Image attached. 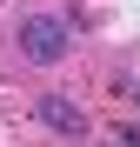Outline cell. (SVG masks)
<instances>
[{"instance_id": "cell-3", "label": "cell", "mask_w": 140, "mask_h": 147, "mask_svg": "<svg viewBox=\"0 0 140 147\" xmlns=\"http://www.w3.org/2000/svg\"><path fill=\"white\" fill-rule=\"evenodd\" d=\"M107 147H140V127H113V134H107Z\"/></svg>"}, {"instance_id": "cell-1", "label": "cell", "mask_w": 140, "mask_h": 147, "mask_svg": "<svg viewBox=\"0 0 140 147\" xmlns=\"http://www.w3.org/2000/svg\"><path fill=\"white\" fill-rule=\"evenodd\" d=\"M67 47H74V27H67V13H27V20H20V54H27L33 67L67 60Z\"/></svg>"}, {"instance_id": "cell-2", "label": "cell", "mask_w": 140, "mask_h": 147, "mask_svg": "<svg viewBox=\"0 0 140 147\" xmlns=\"http://www.w3.org/2000/svg\"><path fill=\"white\" fill-rule=\"evenodd\" d=\"M33 120H40L47 134H67V140H74V134H87V114L67 100V94H40V100H33Z\"/></svg>"}]
</instances>
